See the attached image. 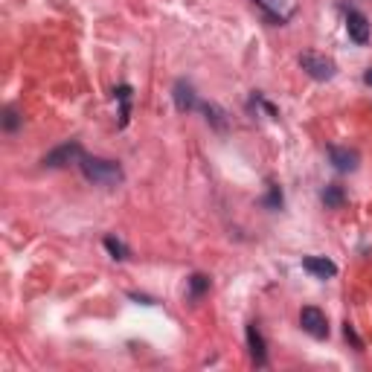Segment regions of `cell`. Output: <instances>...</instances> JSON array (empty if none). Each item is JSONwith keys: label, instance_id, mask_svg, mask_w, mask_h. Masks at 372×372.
I'll list each match as a JSON object with an SVG mask.
<instances>
[{"label": "cell", "instance_id": "cell-19", "mask_svg": "<svg viewBox=\"0 0 372 372\" xmlns=\"http://www.w3.org/2000/svg\"><path fill=\"white\" fill-rule=\"evenodd\" d=\"M364 82H367V84H372V70H367V73H364Z\"/></svg>", "mask_w": 372, "mask_h": 372}, {"label": "cell", "instance_id": "cell-2", "mask_svg": "<svg viewBox=\"0 0 372 372\" xmlns=\"http://www.w3.org/2000/svg\"><path fill=\"white\" fill-rule=\"evenodd\" d=\"M300 67L317 82H329L334 76V61L326 58V56H320V53H303L300 56Z\"/></svg>", "mask_w": 372, "mask_h": 372}, {"label": "cell", "instance_id": "cell-9", "mask_svg": "<svg viewBox=\"0 0 372 372\" xmlns=\"http://www.w3.org/2000/svg\"><path fill=\"white\" fill-rule=\"evenodd\" d=\"M172 96H175V108L181 111V114L198 108V99H195V91H192L189 82H175V88H172Z\"/></svg>", "mask_w": 372, "mask_h": 372}, {"label": "cell", "instance_id": "cell-13", "mask_svg": "<svg viewBox=\"0 0 372 372\" xmlns=\"http://www.w3.org/2000/svg\"><path fill=\"white\" fill-rule=\"evenodd\" d=\"M207 291H209V277L192 274V277H189V297H192V300H201Z\"/></svg>", "mask_w": 372, "mask_h": 372}, {"label": "cell", "instance_id": "cell-3", "mask_svg": "<svg viewBox=\"0 0 372 372\" xmlns=\"http://www.w3.org/2000/svg\"><path fill=\"white\" fill-rule=\"evenodd\" d=\"M300 326H303V332H308V334H312V338H317V340L329 338V320H326V314L320 312V308H314V305H305L303 312H300Z\"/></svg>", "mask_w": 372, "mask_h": 372}, {"label": "cell", "instance_id": "cell-17", "mask_svg": "<svg viewBox=\"0 0 372 372\" xmlns=\"http://www.w3.org/2000/svg\"><path fill=\"white\" fill-rule=\"evenodd\" d=\"M18 126H21L18 114H15V111H12V108H6V114H3V128H6V131H15Z\"/></svg>", "mask_w": 372, "mask_h": 372}, {"label": "cell", "instance_id": "cell-18", "mask_svg": "<svg viewBox=\"0 0 372 372\" xmlns=\"http://www.w3.org/2000/svg\"><path fill=\"white\" fill-rule=\"evenodd\" d=\"M343 334H346V338H349V340H352L355 346H358V349H364V340H361V338H358V334H355V329H352L349 323H346V326H343Z\"/></svg>", "mask_w": 372, "mask_h": 372}, {"label": "cell", "instance_id": "cell-10", "mask_svg": "<svg viewBox=\"0 0 372 372\" xmlns=\"http://www.w3.org/2000/svg\"><path fill=\"white\" fill-rule=\"evenodd\" d=\"M329 160L338 172H355L358 169V154L349 152V148H340V146H332L329 148Z\"/></svg>", "mask_w": 372, "mask_h": 372}, {"label": "cell", "instance_id": "cell-7", "mask_svg": "<svg viewBox=\"0 0 372 372\" xmlns=\"http://www.w3.org/2000/svg\"><path fill=\"white\" fill-rule=\"evenodd\" d=\"M256 6L265 9V15L274 23H285L291 18V0H253Z\"/></svg>", "mask_w": 372, "mask_h": 372}, {"label": "cell", "instance_id": "cell-8", "mask_svg": "<svg viewBox=\"0 0 372 372\" xmlns=\"http://www.w3.org/2000/svg\"><path fill=\"white\" fill-rule=\"evenodd\" d=\"M303 268L308 270V274L320 277V279H329V277L338 274V265H334L332 259H326V256H305L303 259Z\"/></svg>", "mask_w": 372, "mask_h": 372}, {"label": "cell", "instance_id": "cell-1", "mask_svg": "<svg viewBox=\"0 0 372 372\" xmlns=\"http://www.w3.org/2000/svg\"><path fill=\"white\" fill-rule=\"evenodd\" d=\"M79 169H82V175L96 186H117V183H122V178H126L122 175V166L117 163V160H108V157L84 154L79 160Z\"/></svg>", "mask_w": 372, "mask_h": 372}, {"label": "cell", "instance_id": "cell-5", "mask_svg": "<svg viewBox=\"0 0 372 372\" xmlns=\"http://www.w3.org/2000/svg\"><path fill=\"white\" fill-rule=\"evenodd\" d=\"M346 32H349V38L355 44H367L369 41V21H367L364 12H358V9L346 12Z\"/></svg>", "mask_w": 372, "mask_h": 372}, {"label": "cell", "instance_id": "cell-15", "mask_svg": "<svg viewBox=\"0 0 372 372\" xmlns=\"http://www.w3.org/2000/svg\"><path fill=\"white\" fill-rule=\"evenodd\" d=\"M105 251L114 259H119V262H122V259H128V247L122 244L119 239H114V235H105Z\"/></svg>", "mask_w": 372, "mask_h": 372}, {"label": "cell", "instance_id": "cell-14", "mask_svg": "<svg viewBox=\"0 0 372 372\" xmlns=\"http://www.w3.org/2000/svg\"><path fill=\"white\" fill-rule=\"evenodd\" d=\"M343 201H346V195H343L340 186H326V192H323V204L326 207L338 209V207H343Z\"/></svg>", "mask_w": 372, "mask_h": 372}, {"label": "cell", "instance_id": "cell-12", "mask_svg": "<svg viewBox=\"0 0 372 372\" xmlns=\"http://www.w3.org/2000/svg\"><path fill=\"white\" fill-rule=\"evenodd\" d=\"M198 108H201L204 114H207V122H209L213 128H218V131L227 128V114H224V111H221L218 105H198Z\"/></svg>", "mask_w": 372, "mask_h": 372}, {"label": "cell", "instance_id": "cell-11", "mask_svg": "<svg viewBox=\"0 0 372 372\" xmlns=\"http://www.w3.org/2000/svg\"><path fill=\"white\" fill-rule=\"evenodd\" d=\"M114 96L119 99V128H126L128 119H131V96H134V91L128 88V84H119V88L114 91Z\"/></svg>", "mask_w": 372, "mask_h": 372}, {"label": "cell", "instance_id": "cell-6", "mask_svg": "<svg viewBox=\"0 0 372 372\" xmlns=\"http://www.w3.org/2000/svg\"><path fill=\"white\" fill-rule=\"evenodd\" d=\"M247 346H251V358H253V364H256V367H265V364H268L265 338H262V332H259V326H256V323L247 326Z\"/></svg>", "mask_w": 372, "mask_h": 372}, {"label": "cell", "instance_id": "cell-4", "mask_svg": "<svg viewBox=\"0 0 372 372\" xmlns=\"http://www.w3.org/2000/svg\"><path fill=\"white\" fill-rule=\"evenodd\" d=\"M82 157H84V152H82L79 143H65V146L53 148V152L44 157V166L47 169H61V166H67V163H79Z\"/></svg>", "mask_w": 372, "mask_h": 372}, {"label": "cell", "instance_id": "cell-16", "mask_svg": "<svg viewBox=\"0 0 372 372\" xmlns=\"http://www.w3.org/2000/svg\"><path fill=\"white\" fill-rule=\"evenodd\" d=\"M265 207H270V209H279V207H282V192H279V186H270V192H268V198H265Z\"/></svg>", "mask_w": 372, "mask_h": 372}]
</instances>
